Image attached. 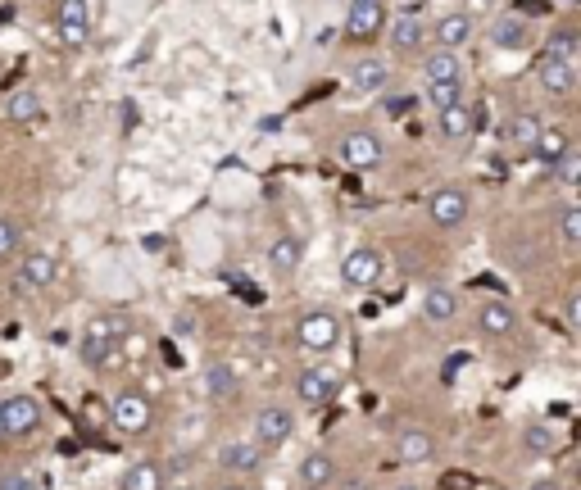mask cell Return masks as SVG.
Instances as JSON below:
<instances>
[{"label": "cell", "mask_w": 581, "mask_h": 490, "mask_svg": "<svg viewBox=\"0 0 581 490\" xmlns=\"http://www.w3.org/2000/svg\"><path fill=\"white\" fill-rule=\"evenodd\" d=\"M536 82H541L545 96L568 100L577 91V64H559V59H541L536 64Z\"/></svg>", "instance_id": "cell-14"}, {"label": "cell", "mask_w": 581, "mask_h": 490, "mask_svg": "<svg viewBox=\"0 0 581 490\" xmlns=\"http://www.w3.org/2000/svg\"><path fill=\"white\" fill-rule=\"evenodd\" d=\"M395 463H404V468H423V463L436 459V436L432 432H400L395 436Z\"/></svg>", "instance_id": "cell-13"}, {"label": "cell", "mask_w": 581, "mask_h": 490, "mask_svg": "<svg viewBox=\"0 0 581 490\" xmlns=\"http://www.w3.org/2000/svg\"><path fill=\"white\" fill-rule=\"evenodd\" d=\"M128 341V318L123 314H96L87 323V332H82V359L87 363H109V354L119 350V345Z\"/></svg>", "instance_id": "cell-1"}, {"label": "cell", "mask_w": 581, "mask_h": 490, "mask_svg": "<svg viewBox=\"0 0 581 490\" xmlns=\"http://www.w3.org/2000/svg\"><path fill=\"white\" fill-rule=\"evenodd\" d=\"M300 264H305V241H300L296 232H282L268 245V268H273L277 277H291Z\"/></svg>", "instance_id": "cell-15"}, {"label": "cell", "mask_w": 581, "mask_h": 490, "mask_svg": "<svg viewBox=\"0 0 581 490\" xmlns=\"http://www.w3.org/2000/svg\"><path fill=\"white\" fill-rule=\"evenodd\" d=\"M41 427V404L37 395H5L0 400V436H10V441H23Z\"/></svg>", "instance_id": "cell-4"}, {"label": "cell", "mask_w": 581, "mask_h": 490, "mask_svg": "<svg viewBox=\"0 0 581 490\" xmlns=\"http://www.w3.org/2000/svg\"><path fill=\"white\" fill-rule=\"evenodd\" d=\"M559 236H563V245H581V209L577 205H568L559 214Z\"/></svg>", "instance_id": "cell-35"}, {"label": "cell", "mask_w": 581, "mask_h": 490, "mask_svg": "<svg viewBox=\"0 0 581 490\" xmlns=\"http://www.w3.org/2000/svg\"><path fill=\"white\" fill-rule=\"evenodd\" d=\"M541 118L532 114V109H522V114H513L509 123H504V146H513V150H532V141L541 137Z\"/></svg>", "instance_id": "cell-28"}, {"label": "cell", "mask_w": 581, "mask_h": 490, "mask_svg": "<svg viewBox=\"0 0 581 490\" xmlns=\"http://www.w3.org/2000/svg\"><path fill=\"white\" fill-rule=\"evenodd\" d=\"M218 490H246V486H218Z\"/></svg>", "instance_id": "cell-41"}, {"label": "cell", "mask_w": 581, "mask_h": 490, "mask_svg": "<svg viewBox=\"0 0 581 490\" xmlns=\"http://www.w3.org/2000/svg\"><path fill=\"white\" fill-rule=\"evenodd\" d=\"M336 481V459L327 450H309L305 459H300V486L309 490H323Z\"/></svg>", "instance_id": "cell-23"}, {"label": "cell", "mask_w": 581, "mask_h": 490, "mask_svg": "<svg viewBox=\"0 0 581 490\" xmlns=\"http://www.w3.org/2000/svg\"><path fill=\"white\" fill-rule=\"evenodd\" d=\"M386 23V0H350L345 14V37L350 41H373Z\"/></svg>", "instance_id": "cell-9"}, {"label": "cell", "mask_w": 581, "mask_h": 490, "mask_svg": "<svg viewBox=\"0 0 581 490\" xmlns=\"http://www.w3.org/2000/svg\"><path fill=\"white\" fill-rule=\"evenodd\" d=\"M0 490H41V486H37V477H32V472L14 468V472H0Z\"/></svg>", "instance_id": "cell-36"}, {"label": "cell", "mask_w": 581, "mask_h": 490, "mask_svg": "<svg viewBox=\"0 0 581 490\" xmlns=\"http://www.w3.org/2000/svg\"><path fill=\"white\" fill-rule=\"evenodd\" d=\"M5 118L19 123V128H32V123L46 118V105H41V96L32 87H19V91H10V100H5Z\"/></svg>", "instance_id": "cell-18"}, {"label": "cell", "mask_w": 581, "mask_h": 490, "mask_svg": "<svg viewBox=\"0 0 581 490\" xmlns=\"http://www.w3.org/2000/svg\"><path fill=\"white\" fill-rule=\"evenodd\" d=\"M568 150H572V141H568V132H559V128H541V137L532 141V155L541 159L545 168H554Z\"/></svg>", "instance_id": "cell-30"}, {"label": "cell", "mask_w": 581, "mask_h": 490, "mask_svg": "<svg viewBox=\"0 0 581 490\" xmlns=\"http://www.w3.org/2000/svg\"><path fill=\"white\" fill-rule=\"evenodd\" d=\"M436 132H441L445 141H463L477 132V109L473 105H450L436 114Z\"/></svg>", "instance_id": "cell-20"}, {"label": "cell", "mask_w": 581, "mask_h": 490, "mask_svg": "<svg viewBox=\"0 0 581 490\" xmlns=\"http://www.w3.org/2000/svg\"><path fill=\"white\" fill-rule=\"evenodd\" d=\"M563 314H568V323H572V327L581 323V295H568V300H563Z\"/></svg>", "instance_id": "cell-38"}, {"label": "cell", "mask_w": 581, "mask_h": 490, "mask_svg": "<svg viewBox=\"0 0 581 490\" xmlns=\"http://www.w3.org/2000/svg\"><path fill=\"white\" fill-rule=\"evenodd\" d=\"M477 327H482V336H491V341H504V336L518 332V309H513L509 300H482L477 304Z\"/></svg>", "instance_id": "cell-12"}, {"label": "cell", "mask_w": 581, "mask_h": 490, "mask_svg": "<svg viewBox=\"0 0 581 490\" xmlns=\"http://www.w3.org/2000/svg\"><path fill=\"white\" fill-rule=\"evenodd\" d=\"M14 250H19V227L0 218V264H5V259H14Z\"/></svg>", "instance_id": "cell-37"}, {"label": "cell", "mask_w": 581, "mask_h": 490, "mask_svg": "<svg viewBox=\"0 0 581 490\" xmlns=\"http://www.w3.org/2000/svg\"><path fill=\"white\" fill-rule=\"evenodd\" d=\"M468 41H473V14L454 10V14H441V19H436V46L441 50H459V46H468Z\"/></svg>", "instance_id": "cell-19"}, {"label": "cell", "mask_w": 581, "mask_h": 490, "mask_svg": "<svg viewBox=\"0 0 581 490\" xmlns=\"http://www.w3.org/2000/svg\"><path fill=\"white\" fill-rule=\"evenodd\" d=\"M55 277H60V264H55L50 255H41V250L23 255V264H19V286H23V291H46V286H55Z\"/></svg>", "instance_id": "cell-16"}, {"label": "cell", "mask_w": 581, "mask_h": 490, "mask_svg": "<svg viewBox=\"0 0 581 490\" xmlns=\"http://www.w3.org/2000/svg\"><path fill=\"white\" fill-rule=\"evenodd\" d=\"M577 177H581V155L568 150V155L554 164V182H559V187H577Z\"/></svg>", "instance_id": "cell-34"}, {"label": "cell", "mask_w": 581, "mask_h": 490, "mask_svg": "<svg viewBox=\"0 0 581 490\" xmlns=\"http://www.w3.org/2000/svg\"><path fill=\"white\" fill-rule=\"evenodd\" d=\"M55 28H60L64 46L82 50L91 41V5H87V0H60V10H55Z\"/></svg>", "instance_id": "cell-7"}, {"label": "cell", "mask_w": 581, "mask_h": 490, "mask_svg": "<svg viewBox=\"0 0 581 490\" xmlns=\"http://www.w3.org/2000/svg\"><path fill=\"white\" fill-rule=\"evenodd\" d=\"M395 490H423V486H414V481H404V486H395Z\"/></svg>", "instance_id": "cell-40"}, {"label": "cell", "mask_w": 581, "mask_h": 490, "mask_svg": "<svg viewBox=\"0 0 581 490\" xmlns=\"http://www.w3.org/2000/svg\"><path fill=\"white\" fill-rule=\"evenodd\" d=\"M581 50V32L577 28H554L550 37H545V55L541 59H559V64H572Z\"/></svg>", "instance_id": "cell-31"}, {"label": "cell", "mask_w": 581, "mask_h": 490, "mask_svg": "<svg viewBox=\"0 0 581 490\" xmlns=\"http://www.w3.org/2000/svg\"><path fill=\"white\" fill-rule=\"evenodd\" d=\"M296 345L305 354H332L341 345V318L332 309H309L296 323Z\"/></svg>", "instance_id": "cell-3"}, {"label": "cell", "mask_w": 581, "mask_h": 490, "mask_svg": "<svg viewBox=\"0 0 581 490\" xmlns=\"http://www.w3.org/2000/svg\"><path fill=\"white\" fill-rule=\"evenodd\" d=\"M109 422H114L119 436H146L155 427V404L141 391H119L109 400Z\"/></svg>", "instance_id": "cell-2"}, {"label": "cell", "mask_w": 581, "mask_h": 490, "mask_svg": "<svg viewBox=\"0 0 581 490\" xmlns=\"http://www.w3.org/2000/svg\"><path fill=\"white\" fill-rule=\"evenodd\" d=\"M296 490H309V486H296Z\"/></svg>", "instance_id": "cell-42"}, {"label": "cell", "mask_w": 581, "mask_h": 490, "mask_svg": "<svg viewBox=\"0 0 581 490\" xmlns=\"http://www.w3.org/2000/svg\"><path fill=\"white\" fill-rule=\"evenodd\" d=\"M423 41H427V23L418 19V14H400V19H395V28H391V46L395 50L414 55V50H423Z\"/></svg>", "instance_id": "cell-29"}, {"label": "cell", "mask_w": 581, "mask_h": 490, "mask_svg": "<svg viewBox=\"0 0 581 490\" xmlns=\"http://www.w3.org/2000/svg\"><path fill=\"white\" fill-rule=\"evenodd\" d=\"M522 450L545 459V454L559 450V432H554L550 422H527V432H522Z\"/></svg>", "instance_id": "cell-32"}, {"label": "cell", "mask_w": 581, "mask_h": 490, "mask_svg": "<svg viewBox=\"0 0 581 490\" xmlns=\"http://www.w3.org/2000/svg\"><path fill=\"white\" fill-rule=\"evenodd\" d=\"M341 159L350 168H377L382 164V141H377V132H368V128H355V132H345L341 137Z\"/></svg>", "instance_id": "cell-11"}, {"label": "cell", "mask_w": 581, "mask_h": 490, "mask_svg": "<svg viewBox=\"0 0 581 490\" xmlns=\"http://www.w3.org/2000/svg\"><path fill=\"white\" fill-rule=\"evenodd\" d=\"M296 436V413L286 404H264L255 413V445H282Z\"/></svg>", "instance_id": "cell-8"}, {"label": "cell", "mask_w": 581, "mask_h": 490, "mask_svg": "<svg viewBox=\"0 0 581 490\" xmlns=\"http://www.w3.org/2000/svg\"><path fill=\"white\" fill-rule=\"evenodd\" d=\"M423 96H427V105L441 114V109H450V105H463V82H427Z\"/></svg>", "instance_id": "cell-33"}, {"label": "cell", "mask_w": 581, "mask_h": 490, "mask_svg": "<svg viewBox=\"0 0 581 490\" xmlns=\"http://www.w3.org/2000/svg\"><path fill=\"white\" fill-rule=\"evenodd\" d=\"M382 277H386V259L377 255L373 245H355V250L341 259V282L350 286V291H373Z\"/></svg>", "instance_id": "cell-5"}, {"label": "cell", "mask_w": 581, "mask_h": 490, "mask_svg": "<svg viewBox=\"0 0 581 490\" xmlns=\"http://www.w3.org/2000/svg\"><path fill=\"white\" fill-rule=\"evenodd\" d=\"M423 318L436 327L454 323V318H459V295H454L450 286H432V291L423 295Z\"/></svg>", "instance_id": "cell-26"}, {"label": "cell", "mask_w": 581, "mask_h": 490, "mask_svg": "<svg viewBox=\"0 0 581 490\" xmlns=\"http://www.w3.org/2000/svg\"><path fill=\"white\" fill-rule=\"evenodd\" d=\"M205 395L218 404H232L241 395V377L232 363H209L205 368Z\"/></svg>", "instance_id": "cell-17"}, {"label": "cell", "mask_w": 581, "mask_h": 490, "mask_svg": "<svg viewBox=\"0 0 581 490\" xmlns=\"http://www.w3.org/2000/svg\"><path fill=\"white\" fill-rule=\"evenodd\" d=\"M527 490H568V486H563L559 477H536V481H532V486H527Z\"/></svg>", "instance_id": "cell-39"}, {"label": "cell", "mask_w": 581, "mask_h": 490, "mask_svg": "<svg viewBox=\"0 0 581 490\" xmlns=\"http://www.w3.org/2000/svg\"><path fill=\"white\" fill-rule=\"evenodd\" d=\"M423 82H463V64L454 50H427L423 55Z\"/></svg>", "instance_id": "cell-25"}, {"label": "cell", "mask_w": 581, "mask_h": 490, "mask_svg": "<svg viewBox=\"0 0 581 490\" xmlns=\"http://www.w3.org/2000/svg\"><path fill=\"white\" fill-rule=\"evenodd\" d=\"M119 490H168V477L155 459H137V463H128V472L119 477Z\"/></svg>", "instance_id": "cell-24"}, {"label": "cell", "mask_w": 581, "mask_h": 490, "mask_svg": "<svg viewBox=\"0 0 581 490\" xmlns=\"http://www.w3.org/2000/svg\"><path fill=\"white\" fill-rule=\"evenodd\" d=\"M296 395L305 404H332L341 395V373L327 368V363H309V368L296 373Z\"/></svg>", "instance_id": "cell-6"}, {"label": "cell", "mask_w": 581, "mask_h": 490, "mask_svg": "<svg viewBox=\"0 0 581 490\" xmlns=\"http://www.w3.org/2000/svg\"><path fill=\"white\" fill-rule=\"evenodd\" d=\"M218 463H223L227 472H259L264 468V450H259L255 441H227L223 450H218Z\"/></svg>", "instance_id": "cell-22"}, {"label": "cell", "mask_w": 581, "mask_h": 490, "mask_svg": "<svg viewBox=\"0 0 581 490\" xmlns=\"http://www.w3.org/2000/svg\"><path fill=\"white\" fill-rule=\"evenodd\" d=\"M386 82H391V69H386L382 59H359L355 69H350V87L364 91V96H377V91H386Z\"/></svg>", "instance_id": "cell-27"}, {"label": "cell", "mask_w": 581, "mask_h": 490, "mask_svg": "<svg viewBox=\"0 0 581 490\" xmlns=\"http://www.w3.org/2000/svg\"><path fill=\"white\" fill-rule=\"evenodd\" d=\"M527 41H532V28H527L522 14H500V19L491 23V46L495 50H522Z\"/></svg>", "instance_id": "cell-21"}, {"label": "cell", "mask_w": 581, "mask_h": 490, "mask_svg": "<svg viewBox=\"0 0 581 490\" xmlns=\"http://www.w3.org/2000/svg\"><path fill=\"white\" fill-rule=\"evenodd\" d=\"M427 218H432L436 227H459L463 218H468V191H459V187H441V191H432L427 196Z\"/></svg>", "instance_id": "cell-10"}]
</instances>
